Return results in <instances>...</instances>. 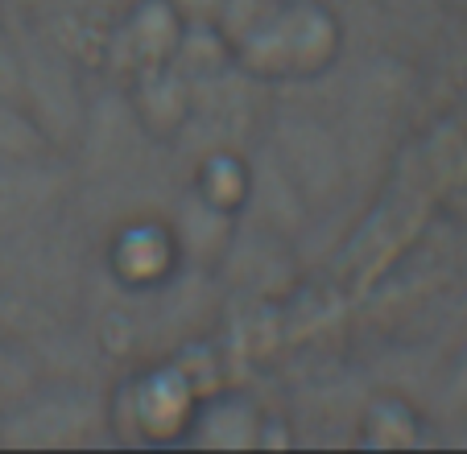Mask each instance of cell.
<instances>
[{"label": "cell", "instance_id": "cell-5", "mask_svg": "<svg viewBox=\"0 0 467 454\" xmlns=\"http://www.w3.org/2000/svg\"><path fill=\"white\" fill-rule=\"evenodd\" d=\"M21 91H26V67H21V42H13L5 29H0V96H9L21 104Z\"/></svg>", "mask_w": 467, "mask_h": 454}, {"label": "cell", "instance_id": "cell-3", "mask_svg": "<svg viewBox=\"0 0 467 454\" xmlns=\"http://www.w3.org/2000/svg\"><path fill=\"white\" fill-rule=\"evenodd\" d=\"M186 104H191L186 83L170 62L141 70V83H137V108H141V116L153 124V129H174V124H182Z\"/></svg>", "mask_w": 467, "mask_h": 454}, {"label": "cell", "instance_id": "cell-1", "mask_svg": "<svg viewBox=\"0 0 467 454\" xmlns=\"http://www.w3.org/2000/svg\"><path fill=\"white\" fill-rule=\"evenodd\" d=\"M336 42V21L315 0H274L232 54L261 75H310L331 62Z\"/></svg>", "mask_w": 467, "mask_h": 454}, {"label": "cell", "instance_id": "cell-4", "mask_svg": "<svg viewBox=\"0 0 467 454\" xmlns=\"http://www.w3.org/2000/svg\"><path fill=\"white\" fill-rule=\"evenodd\" d=\"M42 149H46V132L37 129V120L26 112V104L0 96V166H5V161L37 158Z\"/></svg>", "mask_w": 467, "mask_h": 454}, {"label": "cell", "instance_id": "cell-7", "mask_svg": "<svg viewBox=\"0 0 467 454\" xmlns=\"http://www.w3.org/2000/svg\"><path fill=\"white\" fill-rule=\"evenodd\" d=\"M455 397L467 405V359H463V367H459V376H455Z\"/></svg>", "mask_w": 467, "mask_h": 454}, {"label": "cell", "instance_id": "cell-6", "mask_svg": "<svg viewBox=\"0 0 467 454\" xmlns=\"http://www.w3.org/2000/svg\"><path fill=\"white\" fill-rule=\"evenodd\" d=\"M182 21H215L223 9V0H170Z\"/></svg>", "mask_w": 467, "mask_h": 454}, {"label": "cell", "instance_id": "cell-2", "mask_svg": "<svg viewBox=\"0 0 467 454\" xmlns=\"http://www.w3.org/2000/svg\"><path fill=\"white\" fill-rule=\"evenodd\" d=\"M178 34H182V17L170 0H137L132 17L120 29V42L129 46V58L137 62V70H150L170 62Z\"/></svg>", "mask_w": 467, "mask_h": 454}]
</instances>
